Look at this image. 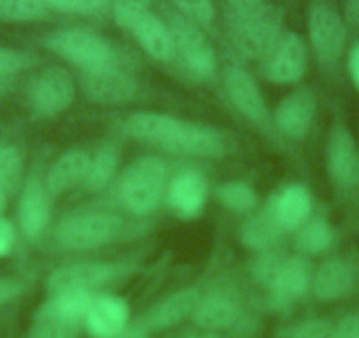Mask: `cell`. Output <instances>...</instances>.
<instances>
[{"mask_svg":"<svg viewBox=\"0 0 359 338\" xmlns=\"http://www.w3.org/2000/svg\"><path fill=\"white\" fill-rule=\"evenodd\" d=\"M169 29L175 37L176 53L182 57L189 71L201 78H210L217 69V58L205 34L198 29L196 23L184 16L172 20Z\"/></svg>","mask_w":359,"mask_h":338,"instance_id":"52a82bcc","label":"cell"},{"mask_svg":"<svg viewBox=\"0 0 359 338\" xmlns=\"http://www.w3.org/2000/svg\"><path fill=\"white\" fill-rule=\"evenodd\" d=\"M108 4V0H78V13H94Z\"/></svg>","mask_w":359,"mask_h":338,"instance_id":"bcb514c9","label":"cell"},{"mask_svg":"<svg viewBox=\"0 0 359 338\" xmlns=\"http://www.w3.org/2000/svg\"><path fill=\"white\" fill-rule=\"evenodd\" d=\"M327 171L338 189L352 192L359 189V144L344 123H334L326 147Z\"/></svg>","mask_w":359,"mask_h":338,"instance_id":"5b68a950","label":"cell"},{"mask_svg":"<svg viewBox=\"0 0 359 338\" xmlns=\"http://www.w3.org/2000/svg\"><path fill=\"white\" fill-rule=\"evenodd\" d=\"M201 295L196 288H185L158 303L150 313V326L154 330H171L184 323L189 316H194Z\"/></svg>","mask_w":359,"mask_h":338,"instance_id":"cb8c5ba5","label":"cell"},{"mask_svg":"<svg viewBox=\"0 0 359 338\" xmlns=\"http://www.w3.org/2000/svg\"><path fill=\"white\" fill-rule=\"evenodd\" d=\"M4 87H6V81H0V90H2Z\"/></svg>","mask_w":359,"mask_h":338,"instance_id":"f907efd6","label":"cell"},{"mask_svg":"<svg viewBox=\"0 0 359 338\" xmlns=\"http://www.w3.org/2000/svg\"><path fill=\"white\" fill-rule=\"evenodd\" d=\"M34 62L36 60H34L32 55L25 53V51L0 48V81L8 83L16 74L32 67Z\"/></svg>","mask_w":359,"mask_h":338,"instance_id":"d590c367","label":"cell"},{"mask_svg":"<svg viewBox=\"0 0 359 338\" xmlns=\"http://www.w3.org/2000/svg\"><path fill=\"white\" fill-rule=\"evenodd\" d=\"M282 15L273 4L245 25L233 27V41L238 50L250 58H266L275 50L282 34Z\"/></svg>","mask_w":359,"mask_h":338,"instance_id":"8992f818","label":"cell"},{"mask_svg":"<svg viewBox=\"0 0 359 338\" xmlns=\"http://www.w3.org/2000/svg\"><path fill=\"white\" fill-rule=\"evenodd\" d=\"M168 150L196 157H220L224 154V137L212 127L184 122Z\"/></svg>","mask_w":359,"mask_h":338,"instance_id":"ac0fdd59","label":"cell"},{"mask_svg":"<svg viewBox=\"0 0 359 338\" xmlns=\"http://www.w3.org/2000/svg\"><path fill=\"white\" fill-rule=\"evenodd\" d=\"M334 326L326 319H310L294 327L291 338H333Z\"/></svg>","mask_w":359,"mask_h":338,"instance_id":"f35d334b","label":"cell"},{"mask_svg":"<svg viewBox=\"0 0 359 338\" xmlns=\"http://www.w3.org/2000/svg\"><path fill=\"white\" fill-rule=\"evenodd\" d=\"M268 8V0H227L231 29L252 22L257 16H261Z\"/></svg>","mask_w":359,"mask_h":338,"instance_id":"e575fe53","label":"cell"},{"mask_svg":"<svg viewBox=\"0 0 359 338\" xmlns=\"http://www.w3.org/2000/svg\"><path fill=\"white\" fill-rule=\"evenodd\" d=\"M168 201L184 219L199 215L206 201V180L203 175L198 171H184L176 175L168 187Z\"/></svg>","mask_w":359,"mask_h":338,"instance_id":"9a60e30c","label":"cell"},{"mask_svg":"<svg viewBox=\"0 0 359 338\" xmlns=\"http://www.w3.org/2000/svg\"><path fill=\"white\" fill-rule=\"evenodd\" d=\"M30 104L43 116H53L65 111L76 97V87L71 74L64 69H48L30 85Z\"/></svg>","mask_w":359,"mask_h":338,"instance_id":"ba28073f","label":"cell"},{"mask_svg":"<svg viewBox=\"0 0 359 338\" xmlns=\"http://www.w3.org/2000/svg\"><path fill=\"white\" fill-rule=\"evenodd\" d=\"M115 338H148V333L143 326L126 327V330H123L120 334H116Z\"/></svg>","mask_w":359,"mask_h":338,"instance_id":"7dc6e473","label":"cell"},{"mask_svg":"<svg viewBox=\"0 0 359 338\" xmlns=\"http://www.w3.org/2000/svg\"><path fill=\"white\" fill-rule=\"evenodd\" d=\"M355 285V275L351 264L340 257L327 259L313 271L312 291L319 302H340L347 298Z\"/></svg>","mask_w":359,"mask_h":338,"instance_id":"5bb4252c","label":"cell"},{"mask_svg":"<svg viewBox=\"0 0 359 338\" xmlns=\"http://www.w3.org/2000/svg\"><path fill=\"white\" fill-rule=\"evenodd\" d=\"M79 323H71L41 306L30 330V338H78Z\"/></svg>","mask_w":359,"mask_h":338,"instance_id":"83f0119b","label":"cell"},{"mask_svg":"<svg viewBox=\"0 0 359 338\" xmlns=\"http://www.w3.org/2000/svg\"><path fill=\"white\" fill-rule=\"evenodd\" d=\"M284 233V229L278 224L277 217H275L273 210L266 208L257 215L250 217L247 222L243 224L240 233L241 243L250 250L264 252L269 250L271 245L277 243L278 236Z\"/></svg>","mask_w":359,"mask_h":338,"instance_id":"484cf974","label":"cell"},{"mask_svg":"<svg viewBox=\"0 0 359 338\" xmlns=\"http://www.w3.org/2000/svg\"><path fill=\"white\" fill-rule=\"evenodd\" d=\"M90 155L83 150H69L50 168L44 187L50 194H60L85 180L88 173Z\"/></svg>","mask_w":359,"mask_h":338,"instance_id":"603a6c76","label":"cell"},{"mask_svg":"<svg viewBox=\"0 0 359 338\" xmlns=\"http://www.w3.org/2000/svg\"><path fill=\"white\" fill-rule=\"evenodd\" d=\"M23 292V284L13 278H0V305L18 298Z\"/></svg>","mask_w":359,"mask_h":338,"instance_id":"b9f144b4","label":"cell"},{"mask_svg":"<svg viewBox=\"0 0 359 338\" xmlns=\"http://www.w3.org/2000/svg\"><path fill=\"white\" fill-rule=\"evenodd\" d=\"M23 169V158L18 148H0V191L9 194L20 182Z\"/></svg>","mask_w":359,"mask_h":338,"instance_id":"d6a6232c","label":"cell"},{"mask_svg":"<svg viewBox=\"0 0 359 338\" xmlns=\"http://www.w3.org/2000/svg\"><path fill=\"white\" fill-rule=\"evenodd\" d=\"M129 32L155 60H171L175 57L176 46L171 29L151 11L141 15Z\"/></svg>","mask_w":359,"mask_h":338,"instance_id":"2e32d148","label":"cell"},{"mask_svg":"<svg viewBox=\"0 0 359 338\" xmlns=\"http://www.w3.org/2000/svg\"><path fill=\"white\" fill-rule=\"evenodd\" d=\"M344 18L347 27L359 29V0H345Z\"/></svg>","mask_w":359,"mask_h":338,"instance_id":"ee69618b","label":"cell"},{"mask_svg":"<svg viewBox=\"0 0 359 338\" xmlns=\"http://www.w3.org/2000/svg\"><path fill=\"white\" fill-rule=\"evenodd\" d=\"M92 299H94L92 292L69 289V291L53 292L51 298L44 303V306L62 319L83 324Z\"/></svg>","mask_w":359,"mask_h":338,"instance_id":"4316f807","label":"cell"},{"mask_svg":"<svg viewBox=\"0 0 359 338\" xmlns=\"http://www.w3.org/2000/svg\"><path fill=\"white\" fill-rule=\"evenodd\" d=\"M15 245V227L9 220L0 217V257L8 256Z\"/></svg>","mask_w":359,"mask_h":338,"instance_id":"60d3db41","label":"cell"},{"mask_svg":"<svg viewBox=\"0 0 359 338\" xmlns=\"http://www.w3.org/2000/svg\"><path fill=\"white\" fill-rule=\"evenodd\" d=\"M333 338H359V316H347L334 326Z\"/></svg>","mask_w":359,"mask_h":338,"instance_id":"ab89813d","label":"cell"},{"mask_svg":"<svg viewBox=\"0 0 359 338\" xmlns=\"http://www.w3.org/2000/svg\"><path fill=\"white\" fill-rule=\"evenodd\" d=\"M226 92L233 104L248 120L259 122L266 116V104L255 79L243 69H229L226 74Z\"/></svg>","mask_w":359,"mask_h":338,"instance_id":"d6986e66","label":"cell"},{"mask_svg":"<svg viewBox=\"0 0 359 338\" xmlns=\"http://www.w3.org/2000/svg\"><path fill=\"white\" fill-rule=\"evenodd\" d=\"M269 208L273 210L282 229H298L305 226L312 212V196L303 185H289L280 194L275 196L273 201L269 203Z\"/></svg>","mask_w":359,"mask_h":338,"instance_id":"7402d4cb","label":"cell"},{"mask_svg":"<svg viewBox=\"0 0 359 338\" xmlns=\"http://www.w3.org/2000/svg\"><path fill=\"white\" fill-rule=\"evenodd\" d=\"M191 338H220L213 333H203V334H192Z\"/></svg>","mask_w":359,"mask_h":338,"instance_id":"681fc988","label":"cell"},{"mask_svg":"<svg viewBox=\"0 0 359 338\" xmlns=\"http://www.w3.org/2000/svg\"><path fill=\"white\" fill-rule=\"evenodd\" d=\"M236 316L238 310L233 299L220 292H213V295H206L205 298L199 299L192 317L203 330L219 331L233 326Z\"/></svg>","mask_w":359,"mask_h":338,"instance_id":"d4e9b609","label":"cell"},{"mask_svg":"<svg viewBox=\"0 0 359 338\" xmlns=\"http://www.w3.org/2000/svg\"><path fill=\"white\" fill-rule=\"evenodd\" d=\"M20 226L29 238H36L50 222V192L41 182L30 180L20 199Z\"/></svg>","mask_w":359,"mask_h":338,"instance_id":"44dd1931","label":"cell"},{"mask_svg":"<svg viewBox=\"0 0 359 338\" xmlns=\"http://www.w3.org/2000/svg\"><path fill=\"white\" fill-rule=\"evenodd\" d=\"M285 259L287 257L278 256L277 252H268L264 250L261 256L255 259L254 268H252V273H254V278L264 288H271L273 282L277 280L278 273H280L282 266H284Z\"/></svg>","mask_w":359,"mask_h":338,"instance_id":"836d02e7","label":"cell"},{"mask_svg":"<svg viewBox=\"0 0 359 338\" xmlns=\"http://www.w3.org/2000/svg\"><path fill=\"white\" fill-rule=\"evenodd\" d=\"M136 79L116 65L83 72V90L97 104H122L136 94Z\"/></svg>","mask_w":359,"mask_h":338,"instance_id":"9c48e42d","label":"cell"},{"mask_svg":"<svg viewBox=\"0 0 359 338\" xmlns=\"http://www.w3.org/2000/svg\"><path fill=\"white\" fill-rule=\"evenodd\" d=\"M48 8L41 0H0V22L29 23L46 18Z\"/></svg>","mask_w":359,"mask_h":338,"instance_id":"f546056e","label":"cell"},{"mask_svg":"<svg viewBox=\"0 0 359 338\" xmlns=\"http://www.w3.org/2000/svg\"><path fill=\"white\" fill-rule=\"evenodd\" d=\"M165 192V165L157 157L134 162L120 182V198L134 213H150L161 205Z\"/></svg>","mask_w":359,"mask_h":338,"instance_id":"6da1fadb","label":"cell"},{"mask_svg":"<svg viewBox=\"0 0 359 338\" xmlns=\"http://www.w3.org/2000/svg\"><path fill=\"white\" fill-rule=\"evenodd\" d=\"M347 23L331 0H316L309 11V37L317 58L326 67L338 64L347 43Z\"/></svg>","mask_w":359,"mask_h":338,"instance_id":"3957f363","label":"cell"},{"mask_svg":"<svg viewBox=\"0 0 359 338\" xmlns=\"http://www.w3.org/2000/svg\"><path fill=\"white\" fill-rule=\"evenodd\" d=\"M220 203L233 212H250L257 205V194L245 182H227L217 191Z\"/></svg>","mask_w":359,"mask_h":338,"instance_id":"1f68e13d","label":"cell"},{"mask_svg":"<svg viewBox=\"0 0 359 338\" xmlns=\"http://www.w3.org/2000/svg\"><path fill=\"white\" fill-rule=\"evenodd\" d=\"M333 241V227H331L324 219L310 220L305 226L299 227L298 248L303 254H310V256L323 254V252L330 250Z\"/></svg>","mask_w":359,"mask_h":338,"instance_id":"f1b7e54d","label":"cell"},{"mask_svg":"<svg viewBox=\"0 0 359 338\" xmlns=\"http://www.w3.org/2000/svg\"><path fill=\"white\" fill-rule=\"evenodd\" d=\"M313 271L309 261L305 257H289L285 259L277 280L269 288L271 298L275 305L285 306L294 303L296 299L302 298L306 289L312 285Z\"/></svg>","mask_w":359,"mask_h":338,"instance_id":"e0dca14e","label":"cell"},{"mask_svg":"<svg viewBox=\"0 0 359 338\" xmlns=\"http://www.w3.org/2000/svg\"><path fill=\"white\" fill-rule=\"evenodd\" d=\"M178 11L184 13V18L198 25H210L215 18V8L212 0H172Z\"/></svg>","mask_w":359,"mask_h":338,"instance_id":"8d00e7d4","label":"cell"},{"mask_svg":"<svg viewBox=\"0 0 359 338\" xmlns=\"http://www.w3.org/2000/svg\"><path fill=\"white\" fill-rule=\"evenodd\" d=\"M118 275V268L109 263H76L67 266L58 268L57 271L48 278V291L53 292L69 291V289H78V291H88L97 289L101 285L108 284Z\"/></svg>","mask_w":359,"mask_h":338,"instance_id":"8fae6325","label":"cell"},{"mask_svg":"<svg viewBox=\"0 0 359 338\" xmlns=\"http://www.w3.org/2000/svg\"><path fill=\"white\" fill-rule=\"evenodd\" d=\"M317 109L316 94L309 88H299L289 94L278 104L275 120L277 127L289 137L302 140L310 130Z\"/></svg>","mask_w":359,"mask_h":338,"instance_id":"4fadbf2b","label":"cell"},{"mask_svg":"<svg viewBox=\"0 0 359 338\" xmlns=\"http://www.w3.org/2000/svg\"><path fill=\"white\" fill-rule=\"evenodd\" d=\"M184 120H178L171 115L162 113H136L130 115L126 122V130L133 137L148 141V143L158 144L168 150L169 144L178 134Z\"/></svg>","mask_w":359,"mask_h":338,"instance_id":"ffe728a7","label":"cell"},{"mask_svg":"<svg viewBox=\"0 0 359 338\" xmlns=\"http://www.w3.org/2000/svg\"><path fill=\"white\" fill-rule=\"evenodd\" d=\"M6 196L8 194H4V192L0 191V213L4 212V208H6Z\"/></svg>","mask_w":359,"mask_h":338,"instance_id":"c3c4849f","label":"cell"},{"mask_svg":"<svg viewBox=\"0 0 359 338\" xmlns=\"http://www.w3.org/2000/svg\"><path fill=\"white\" fill-rule=\"evenodd\" d=\"M116 164H118V154L113 147H104L90 157L88 173H86V185L90 189H102L108 185L115 175Z\"/></svg>","mask_w":359,"mask_h":338,"instance_id":"4dcf8cb0","label":"cell"},{"mask_svg":"<svg viewBox=\"0 0 359 338\" xmlns=\"http://www.w3.org/2000/svg\"><path fill=\"white\" fill-rule=\"evenodd\" d=\"M306 64H309V53L303 37L294 32H287L280 37L275 50L269 53L266 74L269 81L280 85L296 83L305 74Z\"/></svg>","mask_w":359,"mask_h":338,"instance_id":"30bf717a","label":"cell"},{"mask_svg":"<svg viewBox=\"0 0 359 338\" xmlns=\"http://www.w3.org/2000/svg\"><path fill=\"white\" fill-rule=\"evenodd\" d=\"M347 69L352 85H354L355 90L359 92V43H355L354 48L351 50V53H348Z\"/></svg>","mask_w":359,"mask_h":338,"instance_id":"7bdbcfd3","label":"cell"},{"mask_svg":"<svg viewBox=\"0 0 359 338\" xmlns=\"http://www.w3.org/2000/svg\"><path fill=\"white\" fill-rule=\"evenodd\" d=\"M43 4H46L48 8L60 9V11H71L78 13V0H41Z\"/></svg>","mask_w":359,"mask_h":338,"instance_id":"f6af8a7d","label":"cell"},{"mask_svg":"<svg viewBox=\"0 0 359 338\" xmlns=\"http://www.w3.org/2000/svg\"><path fill=\"white\" fill-rule=\"evenodd\" d=\"M120 229V220L109 213H79L62 220L57 240L71 250H86L108 243Z\"/></svg>","mask_w":359,"mask_h":338,"instance_id":"277c9868","label":"cell"},{"mask_svg":"<svg viewBox=\"0 0 359 338\" xmlns=\"http://www.w3.org/2000/svg\"><path fill=\"white\" fill-rule=\"evenodd\" d=\"M129 305L122 298L102 295L94 296L83 324L95 338H115L129 323Z\"/></svg>","mask_w":359,"mask_h":338,"instance_id":"7c38bea8","label":"cell"},{"mask_svg":"<svg viewBox=\"0 0 359 338\" xmlns=\"http://www.w3.org/2000/svg\"><path fill=\"white\" fill-rule=\"evenodd\" d=\"M147 11H150L148 0H115V6H113L115 22L127 32L133 29L136 20Z\"/></svg>","mask_w":359,"mask_h":338,"instance_id":"74e56055","label":"cell"},{"mask_svg":"<svg viewBox=\"0 0 359 338\" xmlns=\"http://www.w3.org/2000/svg\"><path fill=\"white\" fill-rule=\"evenodd\" d=\"M46 44L53 53L83 69V72L116 65V55L111 44L90 30H60L53 34Z\"/></svg>","mask_w":359,"mask_h":338,"instance_id":"7a4b0ae2","label":"cell"}]
</instances>
